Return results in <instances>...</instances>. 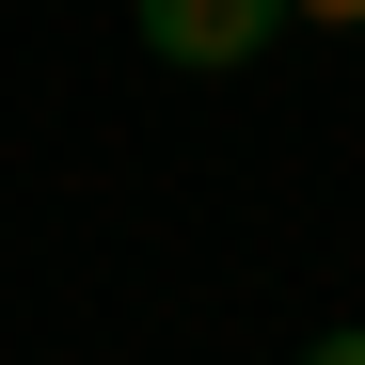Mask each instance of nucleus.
Instances as JSON below:
<instances>
[{"label": "nucleus", "mask_w": 365, "mask_h": 365, "mask_svg": "<svg viewBox=\"0 0 365 365\" xmlns=\"http://www.w3.org/2000/svg\"><path fill=\"white\" fill-rule=\"evenodd\" d=\"M302 365H365V318H349V334H318V349H302Z\"/></svg>", "instance_id": "obj_3"}, {"label": "nucleus", "mask_w": 365, "mask_h": 365, "mask_svg": "<svg viewBox=\"0 0 365 365\" xmlns=\"http://www.w3.org/2000/svg\"><path fill=\"white\" fill-rule=\"evenodd\" d=\"M128 16H143V48H159V64H191V80H238V64H255V48L286 32V0H128Z\"/></svg>", "instance_id": "obj_1"}, {"label": "nucleus", "mask_w": 365, "mask_h": 365, "mask_svg": "<svg viewBox=\"0 0 365 365\" xmlns=\"http://www.w3.org/2000/svg\"><path fill=\"white\" fill-rule=\"evenodd\" d=\"M286 16H318V32H365V0H286Z\"/></svg>", "instance_id": "obj_2"}]
</instances>
